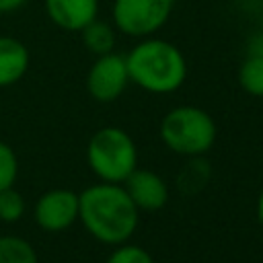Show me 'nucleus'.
Returning <instances> with one entry per match:
<instances>
[{"mask_svg": "<svg viewBox=\"0 0 263 263\" xmlns=\"http://www.w3.org/2000/svg\"><path fill=\"white\" fill-rule=\"evenodd\" d=\"M164 146L183 156H201L216 142V123L212 115L193 105L171 109L160 121Z\"/></svg>", "mask_w": 263, "mask_h": 263, "instance_id": "nucleus-4", "label": "nucleus"}, {"mask_svg": "<svg viewBox=\"0 0 263 263\" xmlns=\"http://www.w3.org/2000/svg\"><path fill=\"white\" fill-rule=\"evenodd\" d=\"M90 171L105 183H123L138 168V148L127 132L115 125L101 127L86 146Z\"/></svg>", "mask_w": 263, "mask_h": 263, "instance_id": "nucleus-3", "label": "nucleus"}, {"mask_svg": "<svg viewBox=\"0 0 263 263\" xmlns=\"http://www.w3.org/2000/svg\"><path fill=\"white\" fill-rule=\"evenodd\" d=\"M45 12L58 29L80 33L99 16V0H45Z\"/></svg>", "mask_w": 263, "mask_h": 263, "instance_id": "nucleus-9", "label": "nucleus"}, {"mask_svg": "<svg viewBox=\"0 0 263 263\" xmlns=\"http://www.w3.org/2000/svg\"><path fill=\"white\" fill-rule=\"evenodd\" d=\"M261 2H263V0H261Z\"/></svg>", "mask_w": 263, "mask_h": 263, "instance_id": "nucleus-20", "label": "nucleus"}, {"mask_svg": "<svg viewBox=\"0 0 263 263\" xmlns=\"http://www.w3.org/2000/svg\"><path fill=\"white\" fill-rule=\"evenodd\" d=\"M29 0H0V14H8L18 10L21 6H25Z\"/></svg>", "mask_w": 263, "mask_h": 263, "instance_id": "nucleus-17", "label": "nucleus"}, {"mask_svg": "<svg viewBox=\"0 0 263 263\" xmlns=\"http://www.w3.org/2000/svg\"><path fill=\"white\" fill-rule=\"evenodd\" d=\"M29 70V49L27 45L8 35H0V86H10L18 82Z\"/></svg>", "mask_w": 263, "mask_h": 263, "instance_id": "nucleus-10", "label": "nucleus"}, {"mask_svg": "<svg viewBox=\"0 0 263 263\" xmlns=\"http://www.w3.org/2000/svg\"><path fill=\"white\" fill-rule=\"evenodd\" d=\"M257 218H259V224L263 226V189H261V193L257 197Z\"/></svg>", "mask_w": 263, "mask_h": 263, "instance_id": "nucleus-19", "label": "nucleus"}, {"mask_svg": "<svg viewBox=\"0 0 263 263\" xmlns=\"http://www.w3.org/2000/svg\"><path fill=\"white\" fill-rule=\"evenodd\" d=\"M249 53L251 55H263V35H255L249 43Z\"/></svg>", "mask_w": 263, "mask_h": 263, "instance_id": "nucleus-18", "label": "nucleus"}, {"mask_svg": "<svg viewBox=\"0 0 263 263\" xmlns=\"http://www.w3.org/2000/svg\"><path fill=\"white\" fill-rule=\"evenodd\" d=\"M18 175V160L14 150L6 144L0 142V189L12 187Z\"/></svg>", "mask_w": 263, "mask_h": 263, "instance_id": "nucleus-15", "label": "nucleus"}, {"mask_svg": "<svg viewBox=\"0 0 263 263\" xmlns=\"http://www.w3.org/2000/svg\"><path fill=\"white\" fill-rule=\"evenodd\" d=\"M136 203L138 210H160L168 201V187L162 181L160 175L148 171V168H136L129 173V177L121 183Z\"/></svg>", "mask_w": 263, "mask_h": 263, "instance_id": "nucleus-8", "label": "nucleus"}, {"mask_svg": "<svg viewBox=\"0 0 263 263\" xmlns=\"http://www.w3.org/2000/svg\"><path fill=\"white\" fill-rule=\"evenodd\" d=\"M33 216L37 226L45 232H62L78 220V193L70 189H51L37 199Z\"/></svg>", "mask_w": 263, "mask_h": 263, "instance_id": "nucleus-7", "label": "nucleus"}, {"mask_svg": "<svg viewBox=\"0 0 263 263\" xmlns=\"http://www.w3.org/2000/svg\"><path fill=\"white\" fill-rule=\"evenodd\" d=\"M0 263H37V253L21 236H0Z\"/></svg>", "mask_w": 263, "mask_h": 263, "instance_id": "nucleus-13", "label": "nucleus"}, {"mask_svg": "<svg viewBox=\"0 0 263 263\" xmlns=\"http://www.w3.org/2000/svg\"><path fill=\"white\" fill-rule=\"evenodd\" d=\"M129 82L146 92L168 95L183 86L187 78V60L171 41L144 37L125 55Z\"/></svg>", "mask_w": 263, "mask_h": 263, "instance_id": "nucleus-2", "label": "nucleus"}, {"mask_svg": "<svg viewBox=\"0 0 263 263\" xmlns=\"http://www.w3.org/2000/svg\"><path fill=\"white\" fill-rule=\"evenodd\" d=\"M129 84L125 55L109 51L97 55L86 74V90L99 103H111L123 95Z\"/></svg>", "mask_w": 263, "mask_h": 263, "instance_id": "nucleus-6", "label": "nucleus"}, {"mask_svg": "<svg viewBox=\"0 0 263 263\" xmlns=\"http://www.w3.org/2000/svg\"><path fill=\"white\" fill-rule=\"evenodd\" d=\"M238 84L253 97H263V55H251L242 60L238 68Z\"/></svg>", "mask_w": 263, "mask_h": 263, "instance_id": "nucleus-12", "label": "nucleus"}, {"mask_svg": "<svg viewBox=\"0 0 263 263\" xmlns=\"http://www.w3.org/2000/svg\"><path fill=\"white\" fill-rule=\"evenodd\" d=\"M78 220L105 245L127 242L140 222V210L121 183H97L78 193Z\"/></svg>", "mask_w": 263, "mask_h": 263, "instance_id": "nucleus-1", "label": "nucleus"}, {"mask_svg": "<svg viewBox=\"0 0 263 263\" xmlns=\"http://www.w3.org/2000/svg\"><path fill=\"white\" fill-rule=\"evenodd\" d=\"M175 0H113L111 21L129 37H152L171 18Z\"/></svg>", "mask_w": 263, "mask_h": 263, "instance_id": "nucleus-5", "label": "nucleus"}, {"mask_svg": "<svg viewBox=\"0 0 263 263\" xmlns=\"http://www.w3.org/2000/svg\"><path fill=\"white\" fill-rule=\"evenodd\" d=\"M80 35H82L84 47H86L90 53H95V55L109 53V51H113V47H115V31H113V25L101 21L99 16H97L92 23H88V25L80 31Z\"/></svg>", "mask_w": 263, "mask_h": 263, "instance_id": "nucleus-11", "label": "nucleus"}, {"mask_svg": "<svg viewBox=\"0 0 263 263\" xmlns=\"http://www.w3.org/2000/svg\"><path fill=\"white\" fill-rule=\"evenodd\" d=\"M107 263H154L150 253L138 245L121 242L107 259Z\"/></svg>", "mask_w": 263, "mask_h": 263, "instance_id": "nucleus-16", "label": "nucleus"}, {"mask_svg": "<svg viewBox=\"0 0 263 263\" xmlns=\"http://www.w3.org/2000/svg\"><path fill=\"white\" fill-rule=\"evenodd\" d=\"M25 214V199L14 187L0 189V220L16 222Z\"/></svg>", "mask_w": 263, "mask_h": 263, "instance_id": "nucleus-14", "label": "nucleus"}]
</instances>
